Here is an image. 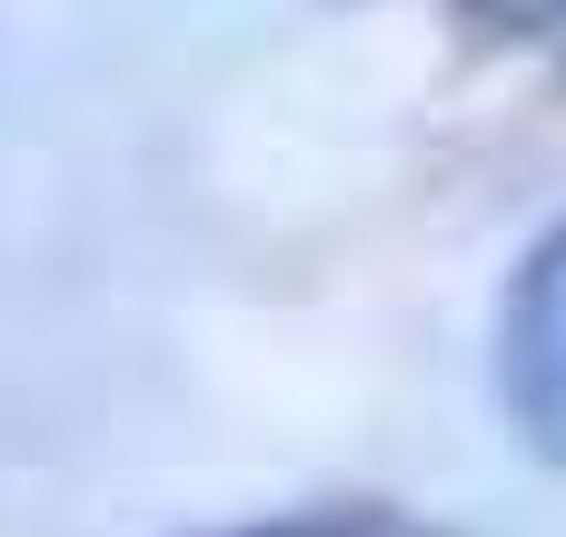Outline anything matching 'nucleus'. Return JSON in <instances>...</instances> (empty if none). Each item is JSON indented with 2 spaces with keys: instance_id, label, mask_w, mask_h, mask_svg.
Segmentation results:
<instances>
[{
  "instance_id": "obj_2",
  "label": "nucleus",
  "mask_w": 566,
  "mask_h": 537,
  "mask_svg": "<svg viewBox=\"0 0 566 537\" xmlns=\"http://www.w3.org/2000/svg\"><path fill=\"white\" fill-rule=\"evenodd\" d=\"M209 537H448V528H428L418 508H388V498H318V508H269V518H239Z\"/></svg>"
},
{
  "instance_id": "obj_1",
  "label": "nucleus",
  "mask_w": 566,
  "mask_h": 537,
  "mask_svg": "<svg viewBox=\"0 0 566 537\" xmlns=\"http://www.w3.org/2000/svg\"><path fill=\"white\" fill-rule=\"evenodd\" d=\"M497 409L517 448L566 468V219L507 269L497 299Z\"/></svg>"
}]
</instances>
